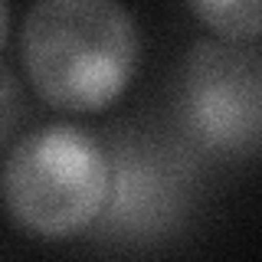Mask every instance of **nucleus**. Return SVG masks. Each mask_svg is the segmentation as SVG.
<instances>
[{"mask_svg":"<svg viewBox=\"0 0 262 262\" xmlns=\"http://www.w3.org/2000/svg\"><path fill=\"white\" fill-rule=\"evenodd\" d=\"M16 115H20V92H16V82L7 69H0V144L7 141Z\"/></svg>","mask_w":262,"mask_h":262,"instance_id":"obj_6","label":"nucleus"},{"mask_svg":"<svg viewBox=\"0 0 262 262\" xmlns=\"http://www.w3.org/2000/svg\"><path fill=\"white\" fill-rule=\"evenodd\" d=\"M7 23H10V10H7V0H0V49L7 43Z\"/></svg>","mask_w":262,"mask_h":262,"instance_id":"obj_7","label":"nucleus"},{"mask_svg":"<svg viewBox=\"0 0 262 262\" xmlns=\"http://www.w3.org/2000/svg\"><path fill=\"white\" fill-rule=\"evenodd\" d=\"M112 158L76 125H43L20 138L0 170L4 210L23 233L69 239L102 216Z\"/></svg>","mask_w":262,"mask_h":262,"instance_id":"obj_2","label":"nucleus"},{"mask_svg":"<svg viewBox=\"0 0 262 262\" xmlns=\"http://www.w3.org/2000/svg\"><path fill=\"white\" fill-rule=\"evenodd\" d=\"M193 16L216 39L226 43H256L259 39V7L262 0H187Z\"/></svg>","mask_w":262,"mask_h":262,"instance_id":"obj_5","label":"nucleus"},{"mask_svg":"<svg viewBox=\"0 0 262 262\" xmlns=\"http://www.w3.org/2000/svg\"><path fill=\"white\" fill-rule=\"evenodd\" d=\"M177 196L180 177L174 167L161 154L125 144L112 158V187L102 216L118 233H161L177 213Z\"/></svg>","mask_w":262,"mask_h":262,"instance_id":"obj_4","label":"nucleus"},{"mask_svg":"<svg viewBox=\"0 0 262 262\" xmlns=\"http://www.w3.org/2000/svg\"><path fill=\"white\" fill-rule=\"evenodd\" d=\"M20 49L33 92L46 105L95 115L131 85L141 33L121 0H33Z\"/></svg>","mask_w":262,"mask_h":262,"instance_id":"obj_1","label":"nucleus"},{"mask_svg":"<svg viewBox=\"0 0 262 262\" xmlns=\"http://www.w3.org/2000/svg\"><path fill=\"white\" fill-rule=\"evenodd\" d=\"M180 118L210 151L252 158L262 128V59L249 43L200 39L184 59Z\"/></svg>","mask_w":262,"mask_h":262,"instance_id":"obj_3","label":"nucleus"}]
</instances>
